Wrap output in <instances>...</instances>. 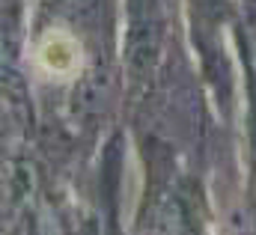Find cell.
Returning a JSON list of instances; mask_svg holds the SVG:
<instances>
[{
    "mask_svg": "<svg viewBox=\"0 0 256 235\" xmlns=\"http://www.w3.org/2000/svg\"><path fill=\"white\" fill-rule=\"evenodd\" d=\"M39 60H42V66L51 68V72H68V68H74V62H78L74 42H72L68 36H63V33H48V36L42 39V45H39Z\"/></svg>",
    "mask_w": 256,
    "mask_h": 235,
    "instance_id": "obj_1",
    "label": "cell"
}]
</instances>
